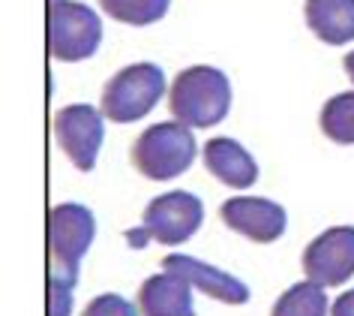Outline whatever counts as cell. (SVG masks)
<instances>
[{
	"label": "cell",
	"instance_id": "cell-1",
	"mask_svg": "<svg viewBox=\"0 0 354 316\" xmlns=\"http://www.w3.org/2000/svg\"><path fill=\"white\" fill-rule=\"evenodd\" d=\"M168 109L187 127H214L232 109V85L216 67H189L177 73L168 91Z\"/></svg>",
	"mask_w": 354,
	"mask_h": 316
},
{
	"label": "cell",
	"instance_id": "cell-2",
	"mask_svg": "<svg viewBox=\"0 0 354 316\" xmlns=\"http://www.w3.org/2000/svg\"><path fill=\"white\" fill-rule=\"evenodd\" d=\"M132 166L150 181H171L196 160V139L180 121H162L141 133L129 148Z\"/></svg>",
	"mask_w": 354,
	"mask_h": 316
},
{
	"label": "cell",
	"instance_id": "cell-3",
	"mask_svg": "<svg viewBox=\"0 0 354 316\" xmlns=\"http://www.w3.org/2000/svg\"><path fill=\"white\" fill-rule=\"evenodd\" d=\"M96 220L91 208L75 205V202H64V205L51 208L48 214V256L51 271L48 280H60V283L73 286L78 280V268L87 247L93 244Z\"/></svg>",
	"mask_w": 354,
	"mask_h": 316
},
{
	"label": "cell",
	"instance_id": "cell-4",
	"mask_svg": "<svg viewBox=\"0 0 354 316\" xmlns=\"http://www.w3.org/2000/svg\"><path fill=\"white\" fill-rule=\"evenodd\" d=\"M201 220H205L201 199L192 196L187 190H171V193H162V196L147 202L141 226L127 232V241L132 247H145L150 241L183 244L198 232Z\"/></svg>",
	"mask_w": 354,
	"mask_h": 316
},
{
	"label": "cell",
	"instance_id": "cell-5",
	"mask_svg": "<svg viewBox=\"0 0 354 316\" xmlns=\"http://www.w3.org/2000/svg\"><path fill=\"white\" fill-rule=\"evenodd\" d=\"M165 94V76L156 64H132L109 78L102 91V115L129 124V121L145 118L150 109Z\"/></svg>",
	"mask_w": 354,
	"mask_h": 316
},
{
	"label": "cell",
	"instance_id": "cell-6",
	"mask_svg": "<svg viewBox=\"0 0 354 316\" xmlns=\"http://www.w3.org/2000/svg\"><path fill=\"white\" fill-rule=\"evenodd\" d=\"M102 21L87 3L57 0L48 6V51L57 60H84L100 49Z\"/></svg>",
	"mask_w": 354,
	"mask_h": 316
},
{
	"label": "cell",
	"instance_id": "cell-7",
	"mask_svg": "<svg viewBox=\"0 0 354 316\" xmlns=\"http://www.w3.org/2000/svg\"><path fill=\"white\" fill-rule=\"evenodd\" d=\"M55 136L75 169L91 172L96 166V154H100L102 139H105L102 112H96L87 103L64 105L55 115Z\"/></svg>",
	"mask_w": 354,
	"mask_h": 316
},
{
	"label": "cell",
	"instance_id": "cell-8",
	"mask_svg": "<svg viewBox=\"0 0 354 316\" xmlns=\"http://www.w3.org/2000/svg\"><path fill=\"white\" fill-rule=\"evenodd\" d=\"M304 274L318 286H339L354 274V226H333L304 250Z\"/></svg>",
	"mask_w": 354,
	"mask_h": 316
},
{
	"label": "cell",
	"instance_id": "cell-9",
	"mask_svg": "<svg viewBox=\"0 0 354 316\" xmlns=\"http://www.w3.org/2000/svg\"><path fill=\"white\" fill-rule=\"evenodd\" d=\"M219 217L232 232L243 238L270 244L286 232V208L261 196H234L219 205Z\"/></svg>",
	"mask_w": 354,
	"mask_h": 316
},
{
	"label": "cell",
	"instance_id": "cell-10",
	"mask_svg": "<svg viewBox=\"0 0 354 316\" xmlns=\"http://www.w3.org/2000/svg\"><path fill=\"white\" fill-rule=\"evenodd\" d=\"M162 268L171 271V274L189 280L196 289H201L205 295L216 298L223 304H246L250 301V286L243 280H237L234 274L216 268V265H207L196 256H183V253H171V256L162 259Z\"/></svg>",
	"mask_w": 354,
	"mask_h": 316
},
{
	"label": "cell",
	"instance_id": "cell-11",
	"mask_svg": "<svg viewBox=\"0 0 354 316\" xmlns=\"http://www.w3.org/2000/svg\"><path fill=\"white\" fill-rule=\"evenodd\" d=\"M138 310L141 316H196L192 283L171 271L147 277L138 289Z\"/></svg>",
	"mask_w": 354,
	"mask_h": 316
},
{
	"label": "cell",
	"instance_id": "cell-12",
	"mask_svg": "<svg viewBox=\"0 0 354 316\" xmlns=\"http://www.w3.org/2000/svg\"><path fill=\"white\" fill-rule=\"evenodd\" d=\"M205 169L216 181L228 184V187H237V190L252 187L255 178H259V166H255L252 154L228 136H216L205 145Z\"/></svg>",
	"mask_w": 354,
	"mask_h": 316
},
{
	"label": "cell",
	"instance_id": "cell-13",
	"mask_svg": "<svg viewBox=\"0 0 354 316\" xmlns=\"http://www.w3.org/2000/svg\"><path fill=\"white\" fill-rule=\"evenodd\" d=\"M304 15L309 30L330 46L354 40V0H306Z\"/></svg>",
	"mask_w": 354,
	"mask_h": 316
},
{
	"label": "cell",
	"instance_id": "cell-14",
	"mask_svg": "<svg viewBox=\"0 0 354 316\" xmlns=\"http://www.w3.org/2000/svg\"><path fill=\"white\" fill-rule=\"evenodd\" d=\"M270 316H327L324 286L313 283V280L295 283V286L286 289V292L277 298Z\"/></svg>",
	"mask_w": 354,
	"mask_h": 316
},
{
	"label": "cell",
	"instance_id": "cell-15",
	"mask_svg": "<svg viewBox=\"0 0 354 316\" xmlns=\"http://www.w3.org/2000/svg\"><path fill=\"white\" fill-rule=\"evenodd\" d=\"M322 133L336 145H354V94H336L322 109Z\"/></svg>",
	"mask_w": 354,
	"mask_h": 316
},
{
	"label": "cell",
	"instance_id": "cell-16",
	"mask_svg": "<svg viewBox=\"0 0 354 316\" xmlns=\"http://www.w3.org/2000/svg\"><path fill=\"white\" fill-rule=\"evenodd\" d=\"M100 6L111 19L145 28V24H153L162 19L168 6H171V0H100Z\"/></svg>",
	"mask_w": 354,
	"mask_h": 316
},
{
	"label": "cell",
	"instance_id": "cell-17",
	"mask_svg": "<svg viewBox=\"0 0 354 316\" xmlns=\"http://www.w3.org/2000/svg\"><path fill=\"white\" fill-rule=\"evenodd\" d=\"M82 316H138V310H136V304H129L123 295L105 292V295H96L93 301L84 307Z\"/></svg>",
	"mask_w": 354,
	"mask_h": 316
},
{
	"label": "cell",
	"instance_id": "cell-18",
	"mask_svg": "<svg viewBox=\"0 0 354 316\" xmlns=\"http://www.w3.org/2000/svg\"><path fill=\"white\" fill-rule=\"evenodd\" d=\"M73 313V286L48 280V316H69Z\"/></svg>",
	"mask_w": 354,
	"mask_h": 316
},
{
	"label": "cell",
	"instance_id": "cell-19",
	"mask_svg": "<svg viewBox=\"0 0 354 316\" xmlns=\"http://www.w3.org/2000/svg\"><path fill=\"white\" fill-rule=\"evenodd\" d=\"M330 316H354V289L342 292V295L330 304Z\"/></svg>",
	"mask_w": 354,
	"mask_h": 316
},
{
	"label": "cell",
	"instance_id": "cell-20",
	"mask_svg": "<svg viewBox=\"0 0 354 316\" xmlns=\"http://www.w3.org/2000/svg\"><path fill=\"white\" fill-rule=\"evenodd\" d=\"M342 64H345V73H348L351 85H354V51H351V55H345V60H342Z\"/></svg>",
	"mask_w": 354,
	"mask_h": 316
}]
</instances>
